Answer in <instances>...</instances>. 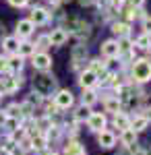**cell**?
Returning <instances> with one entry per match:
<instances>
[{"mask_svg": "<svg viewBox=\"0 0 151 155\" xmlns=\"http://www.w3.org/2000/svg\"><path fill=\"white\" fill-rule=\"evenodd\" d=\"M31 87H33V93H37L39 97L46 99V97H50L52 93L58 91V79L54 74H50V72H42L39 77L33 79Z\"/></svg>", "mask_w": 151, "mask_h": 155, "instance_id": "obj_1", "label": "cell"}, {"mask_svg": "<svg viewBox=\"0 0 151 155\" xmlns=\"http://www.w3.org/2000/svg\"><path fill=\"white\" fill-rule=\"evenodd\" d=\"M130 79L135 83H147L151 81V60L137 58L130 66Z\"/></svg>", "mask_w": 151, "mask_h": 155, "instance_id": "obj_2", "label": "cell"}, {"mask_svg": "<svg viewBox=\"0 0 151 155\" xmlns=\"http://www.w3.org/2000/svg\"><path fill=\"white\" fill-rule=\"evenodd\" d=\"M52 104H54L56 110H69V107L75 104V95H72V91H69V89H58V91L54 93Z\"/></svg>", "mask_w": 151, "mask_h": 155, "instance_id": "obj_3", "label": "cell"}, {"mask_svg": "<svg viewBox=\"0 0 151 155\" xmlns=\"http://www.w3.org/2000/svg\"><path fill=\"white\" fill-rule=\"evenodd\" d=\"M87 56H89V50H87V46L85 44H79V46H75L72 48V52H70V66H72V71H81L83 62L87 60Z\"/></svg>", "mask_w": 151, "mask_h": 155, "instance_id": "obj_4", "label": "cell"}, {"mask_svg": "<svg viewBox=\"0 0 151 155\" xmlns=\"http://www.w3.org/2000/svg\"><path fill=\"white\" fill-rule=\"evenodd\" d=\"M33 31H35V25L31 23L29 19H19V21H17V25H15V37H17L19 41L29 39Z\"/></svg>", "mask_w": 151, "mask_h": 155, "instance_id": "obj_5", "label": "cell"}, {"mask_svg": "<svg viewBox=\"0 0 151 155\" xmlns=\"http://www.w3.org/2000/svg\"><path fill=\"white\" fill-rule=\"evenodd\" d=\"M31 64H33L35 71L48 72L52 68V56H50L48 52H35L33 56H31Z\"/></svg>", "mask_w": 151, "mask_h": 155, "instance_id": "obj_6", "label": "cell"}, {"mask_svg": "<svg viewBox=\"0 0 151 155\" xmlns=\"http://www.w3.org/2000/svg\"><path fill=\"white\" fill-rule=\"evenodd\" d=\"M0 83H2V95H12V93L19 91V87L23 85V77H21V74H8V77L2 79Z\"/></svg>", "mask_w": 151, "mask_h": 155, "instance_id": "obj_7", "label": "cell"}, {"mask_svg": "<svg viewBox=\"0 0 151 155\" xmlns=\"http://www.w3.org/2000/svg\"><path fill=\"white\" fill-rule=\"evenodd\" d=\"M50 17H52V12L44 8V6H33L31 12H29V21L37 27V25H48L50 23Z\"/></svg>", "mask_w": 151, "mask_h": 155, "instance_id": "obj_8", "label": "cell"}, {"mask_svg": "<svg viewBox=\"0 0 151 155\" xmlns=\"http://www.w3.org/2000/svg\"><path fill=\"white\" fill-rule=\"evenodd\" d=\"M106 124H108V118L102 112H91V116L87 118V128L91 132H102L106 128Z\"/></svg>", "mask_w": 151, "mask_h": 155, "instance_id": "obj_9", "label": "cell"}, {"mask_svg": "<svg viewBox=\"0 0 151 155\" xmlns=\"http://www.w3.org/2000/svg\"><path fill=\"white\" fill-rule=\"evenodd\" d=\"M99 83V79H97V74L89 68H83L81 74H79V85H81V89H93V87H97Z\"/></svg>", "mask_w": 151, "mask_h": 155, "instance_id": "obj_10", "label": "cell"}, {"mask_svg": "<svg viewBox=\"0 0 151 155\" xmlns=\"http://www.w3.org/2000/svg\"><path fill=\"white\" fill-rule=\"evenodd\" d=\"M99 54H102L106 60L118 58V39H106V41H102Z\"/></svg>", "mask_w": 151, "mask_h": 155, "instance_id": "obj_11", "label": "cell"}, {"mask_svg": "<svg viewBox=\"0 0 151 155\" xmlns=\"http://www.w3.org/2000/svg\"><path fill=\"white\" fill-rule=\"evenodd\" d=\"M116 134H114V130H108V128H104L102 132H97V143H99V147L102 149H112V147H116Z\"/></svg>", "mask_w": 151, "mask_h": 155, "instance_id": "obj_12", "label": "cell"}, {"mask_svg": "<svg viewBox=\"0 0 151 155\" xmlns=\"http://www.w3.org/2000/svg\"><path fill=\"white\" fill-rule=\"evenodd\" d=\"M75 35L79 37V41H87L89 37H91V33H93V27H91V23H87V21H83V19H79L77 21V27H75V31H72Z\"/></svg>", "mask_w": 151, "mask_h": 155, "instance_id": "obj_13", "label": "cell"}, {"mask_svg": "<svg viewBox=\"0 0 151 155\" xmlns=\"http://www.w3.org/2000/svg\"><path fill=\"white\" fill-rule=\"evenodd\" d=\"M48 37H50V44H52V46L60 48V46H64V44L69 41V31H64L62 27H56V29H52V31L48 33Z\"/></svg>", "mask_w": 151, "mask_h": 155, "instance_id": "obj_14", "label": "cell"}, {"mask_svg": "<svg viewBox=\"0 0 151 155\" xmlns=\"http://www.w3.org/2000/svg\"><path fill=\"white\" fill-rule=\"evenodd\" d=\"M0 41H2V50H4L8 56L17 54V50H19V44H21V41H19V39H17L15 35H4L2 39H0Z\"/></svg>", "mask_w": 151, "mask_h": 155, "instance_id": "obj_15", "label": "cell"}, {"mask_svg": "<svg viewBox=\"0 0 151 155\" xmlns=\"http://www.w3.org/2000/svg\"><path fill=\"white\" fill-rule=\"evenodd\" d=\"M23 66H25V58H21L19 54L8 56V74H21Z\"/></svg>", "mask_w": 151, "mask_h": 155, "instance_id": "obj_16", "label": "cell"}, {"mask_svg": "<svg viewBox=\"0 0 151 155\" xmlns=\"http://www.w3.org/2000/svg\"><path fill=\"white\" fill-rule=\"evenodd\" d=\"M112 33H114L118 39L130 37V25H128L126 21H114V23H112Z\"/></svg>", "mask_w": 151, "mask_h": 155, "instance_id": "obj_17", "label": "cell"}, {"mask_svg": "<svg viewBox=\"0 0 151 155\" xmlns=\"http://www.w3.org/2000/svg\"><path fill=\"white\" fill-rule=\"evenodd\" d=\"M29 143H31V149L42 151V149H46L48 139H46V134H44L42 130H35V134H31V137H29Z\"/></svg>", "mask_w": 151, "mask_h": 155, "instance_id": "obj_18", "label": "cell"}, {"mask_svg": "<svg viewBox=\"0 0 151 155\" xmlns=\"http://www.w3.org/2000/svg\"><path fill=\"white\" fill-rule=\"evenodd\" d=\"M112 124H114V128H118V130H128L130 128V116H126L124 112H118V114H114V120H112Z\"/></svg>", "mask_w": 151, "mask_h": 155, "instance_id": "obj_19", "label": "cell"}, {"mask_svg": "<svg viewBox=\"0 0 151 155\" xmlns=\"http://www.w3.org/2000/svg\"><path fill=\"white\" fill-rule=\"evenodd\" d=\"M35 52H37V50H35V44L29 41V39L21 41V44H19V50H17V54H19L21 58H31Z\"/></svg>", "mask_w": 151, "mask_h": 155, "instance_id": "obj_20", "label": "cell"}, {"mask_svg": "<svg viewBox=\"0 0 151 155\" xmlns=\"http://www.w3.org/2000/svg\"><path fill=\"white\" fill-rule=\"evenodd\" d=\"M91 116V107H87V106H79L75 112H72V120L77 122V124H81V122H87V118Z\"/></svg>", "mask_w": 151, "mask_h": 155, "instance_id": "obj_21", "label": "cell"}, {"mask_svg": "<svg viewBox=\"0 0 151 155\" xmlns=\"http://www.w3.org/2000/svg\"><path fill=\"white\" fill-rule=\"evenodd\" d=\"M120 143L124 145V147H133V145H137V132L133 130V128H128V130H122L120 132Z\"/></svg>", "mask_w": 151, "mask_h": 155, "instance_id": "obj_22", "label": "cell"}, {"mask_svg": "<svg viewBox=\"0 0 151 155\" xmlns=\"http://www.w3.org/2000/svg\"><path fill=\"white\" fill-rule=\"evenodd\" d=\"M62 155H85V149L79 141H69L64 145V153Z\"/></svg>", "mask_w": 151, "mask_h": 155, "instance_id": "obj_23", "label": "cell"}, {"mask_svg": "<svg viewBox=\"0 0 151 155\" xmlns=\"http://www.w3.org/2000/svg\"><path fill=\"white\" fill-rule=\"evenodd\" d=\"M104 107H106V112L118 114L122 106H120V101L116 99V95H106V97H104Z\"/></svg>", "mask_w": 151, "mask_h": 155, "instance_id": "obj_24", "label": "cell"}, {"mask_svg": "<svg viewBox=\"0 0 151 155\" xmlns=\"http://www.w3.org/2000/svg\"><path fill=\"white\" fill-rule=\"evenodd\" d=\"M97 91L95 89H83V97H81V104L87 107H91L93 104H97Z\"/></svg>", "mask_w": 151, "mask_h": 155, "instance_id": "obj_25", "label": "cell"}, {"mask_svg": "<svg viewBox=\"0 0 151 155\" xmlns=\"http://www.w3.org/2000/svg\"><path fill=\"white\" fill-rule=\"evenodd\" d=\"M147 124H149L147 118H145V116H141V114H137L135 118H130V128H133L135 132H143L145 128H147Z\"/></svg>", "mask_w": 151, "mask_h": 155, "instance_id": "obj_26", "label": "cell"}, {"mask_svg": "<svg viewBox=\"0 0 151 155\" xmlns=\"http://www.w3.org/2000/svg\"><path fill=\"white\" fill-rule=\"evenodd\" d=\"M89 71L95 72V74H97V79H102L106 72H108V64H106V62H102V60H91Z\"/></svg>", "mask_w": 151, "mask_h": 155, "instance_id": "obj_27", "label": "cell"}, {"mask_svg": "<svg viewBox=\"0 0 151 155\" xmlns=\"http://www.w3.org/2000/svg\"><path fill=\"white\" fill-rule=\"evenodd\" d=\"M35 44V50L37 52H46L52 44H50V37H48V33H42V35H37V39L33 41Z\"/></svg>", "mask_w": 151, "mask_h": 155, "instance_id": "obj_28", "label": "cell"}, {"mask_svg": "<svg viewBox=\"0 0 151 155\" xmlns=\"http://www.w3.org/2000/svg\"><path fill=\"white\" fill-rule=\"evenodd\" d=\"M135 46H137L139 50H147V52H149V50H151V35L141 33V35L135 39Z\"/></svg>", "mask_w": 151, "mask_h": 155, "instance_id": "obj_29", "label": "cell"}, {"mask_svg": "<svg viewBox=\"0 0 151 155\" xmlns=\"http://www.w3.org/2000/svg\"><path fill=\"white\" fill-rule=\"evenodd\" d=\"M4 128L8 132H15L21 128V120L19 118H12V116H6V120H4Z\"/></svg>", "mask_w": 151, "mask_h": 155, "instance_id": "obj_30", "label": "cell"}, {"mask_svg": "<svg viewBox=\"0 0 151 155\" xmlns=\"http://www.w3.org/2000/svg\"><path fill=\"white\" fill-rule=\"evenodd\" d=\"M42 99H44V97H39L37 93H33V91H31V93L27 95V99H25V104H27L29 107H33V106H39V104H42Z\"/></svg>", "mask_w": 151, "mask_h": 155, "instance_id": "obj_31", "label": "cell"}, {"mask_svg": "<svg viewBox=\"0 0 151 155\" xmlns=\"http://www.w3.org/2000/svg\"><path fill=\"white\" fill-rule=\"evenodd\" d=\"M143 33H147V35H151V17L147 15V17H143Z\"/></svg>", "mask_w": 151, "mask_h": 155, "instance_id": "obj_32", "label": "cell"}, {"mask_svg": "<svg viewBox=\"0 0 151 155\" xmlns=\"http://www.w3.org/2000/svg\"><path fill=\"white\" fill-rule=\"evenodd\" d=\"M11 6H15V8H23V6H27L29 4V0H6Z\"/></svg>", "mask_w": 151, "mask_h": 155, "instance_id": "obj_33", "label": "cell"}, {"mask_svg": "<svg viewBox=\"0 0 151 155\" xmlns=\"http://www.w3.org/2000/svg\"><path fill=\"white\" fill-rule=\"evenodd\" d=\"M141 116H145V118H147V122H151V106L143 107V112H141Z\"/></svg>", "mask_w": 151, "mask_h": 155, "instance_id": "obj_34", "label": "cell"}, {"mask_svg": "<svg viewBox=\"0 0 151 155\" xmlns=\"http://www.w3.org/2000/svg\"><path fill=\"white\" fill-rule=\"evenodd\" d=\"M128 4H130V6H135V8H141V6L145 4V0H128Z\"/></svg>", "mask_w": 151, "mask_h": 155, "instance_id": "obj_35", "label": "cell"}, {"mask_svg": "<svg viewBox=\"0 0 151 155\" xmlns=\"http://www.w3.org/2000/svg\"><path fill=\"white\" fill-rule=\"evenodd\" d=\"M110 2H112V4L116 6L118 11H122V6H124V2H126V0H110Z\"/></svg>", "mask_w": 151, "mask_h": 155, "instance_id": "obj_36", "label": "cell"}, {"mask_svg": "<svg viewBox=\"0 0 151 155\" xmlns=\"http://www.w3.org/2000/svg\"><path fill=\"white\" fill-rule=\"evenodd\" d=\"M79 4H81V6H93L95 0H79Z\"/></svg>", "mask_w": 151, "mask_h": 155, "instance_id": "obj_37", "label": "cell"}, {"mask_svg": "<svg viewBox=\"0 0 151 155\" xmlns=\"http://www.w3.org/2000/svg\"><path fill=\"white\" fill-rule=\"evenodd\" d=\"M4 35H6V29H4V23L0 21V39H2Z\"/></svg>", "mask_w": 151, "mask_h": 155, "instance_id": "obj_38", "label": "cell"}, {"mask_svg": "<svg viewBox=\"0 0 151 155\" xmlns=\"http://www.w3.org/2000/svg\"><path fill=\"white\" fill-rule=\"evenodd\" d=\"M58 2H70V0H58Z\"/></svg>", "mask_w": 151, "mask_h": 155, "instance_id": "obj_39", "label": "cell"}, {"mask_svg": "<svg viewBox=\"0 0 151 155\" xmlns=\"http://www.w3.org/2000/svg\"><path fill=\"white\" fill-rule=\"evenodd\" d=\"M104 2H110V0H102V4H104Z\"/></svg>", "mask_w": 151, "mask_h": 155, "instance_id": "obj_40", "label": "cell"}, {"mask_svg": "<svg viewBox=\"0 0 151 155\" xmlns=\"http://www.w3.org/2000/svg\"><path fill=\"white\" fill-rule=\"evenodd\" d=\"M48 155H56V153H48Z\"/></svg>", "mask_w": 151, "mask_h": 155, "instance_id": "obj_41", "label": "cell"}]
</instances>
